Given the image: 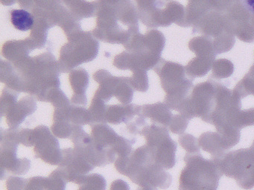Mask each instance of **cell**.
<instances>
[{"mask_svg":"<svg viewBox=\"0 0 254 190\" xmlns=\"http://www.w3.org/2000/svg\"><path fill=\"white\" fill-rule=\"evenodd\" d=\"M115 166L120 174L142 188L166 190L172 184V175L155 161L146 145L136 148L127 157L117 158Z\"/></svg>","mask_w":254,"mask_h":190,"instance_id":"cell-1","label":"cell"},{"mask_svg":"<svg viewBox=\"0 0 254 190\" xmlns=\"http://www.w3.org/2000/svg\"><path fill=\"white\" fill-rule=\"evenodd\" d=\"M184 161L178 190H217L224 175L217 160L203 158L201 153H187Z\"/></svg>","mask_w":254,"mask_h":190,"instance_id":"cell-2","label":"cell"},{"mask_svg":"<svg viewBox=\"0 0 254 190\" xmlns=\"http://www.w3.org/2000/svg\"><path fill=\"white\" fill-rule=\"evenodd\" d=\"M217 160L223 174L233 178L238 185L244 190L254 187V150L240 148L226 153Z\"/></svg>","mask_w":254,"mask_h":190,"instance_id":"cell-3","label":"cell"},{"mask_svg":"<svg viewBox=\"0 0 254 190\" xmlns=\"http://www.w3.org/2000/svg\"><path fill=\"white\" fill-rule=\"evenodd\" d=\"M140 135L146 139V145L157 163L166 169L175 166L178 144L170 138L167 127L152 123L145 126Z\"/></svg>","mask_w":254,"mask_h":190,"instance_id":"cell-4","label":"cell"},{"mask_svg":"<svg viewBox=\"0 0 254 190\" xmlns=\"http://www.w3.org/2000/svg\"><path fill=\"white\" fill-rule=\"evenodd\" d=\"M21 143L20 129L1 131V178L3 180L8 174L25 175L31 167L29 159L18 158L17 155L19 144Z\"/></svg>","mask_w":254,"mask_h":190,"instance_id":"cell-5","label":"cell"},{"mask_svg":"<svg viewBox=\"0 0 254 190\" xmlns=\"http://www.w3.org/2000/svg\"><path fill=\"white\" fill-rule=\"evenodd\" d=\"M216 81L208 80L198 83L193 88L183 105L180 113L189 120L194 117H200L207 123L215 104Z\"/></svg>","mask_w":254,"mask_h":190,"instance_id":"cell-6","label":"cell"},{"mask_svg":"<svg viewBox=\"0 0 254 190\" xmlns=\"http://www.w3.org/2000/svg\"><path fill=\"white\" fill-rule=\"evenodd\" d=\"M34 151L36 158L46 163L59 166L62 159V150L59 141L52 135L47 126L41 125L33 129Z\"/></svg>","mask_w":254,"mask_h":190,"instance_id":"cell-7","label":"cell"},{"mask_svg":"<svg viewBox=\"0 0 254 190\" xmlns=\"http://www.w3.org/2000/svg\"><path fill=\"white\" fill-rule=\"evenodd\" d=\"M58 169L66 182L78 184L83 177L94 169L81 153L75 148L62 150V159Z\"/></svg>","mask_w":254,"mask_h":190,"instance_id":"cell-8","label":"cell"},{"mask_svg":"<svg viewBox=\"0 0 254 190\" xmlns=\"http://www.w3.org/2000/svg\"><path fill=\"white\" fill-rule=\"evenodd\" d=\"M198 141L202 149L209 153L212 159L221 158L227 153V150L233 148L227 139L218 132H204L200 135Z\"/></svg>","mask_w":254,"mask_h":190,"instance_id":"cell-9","label":"cell"},{"mask_svg":"<svg viewBox=\"0 0 254 190\" xmlns=\"http://www.w3.org/2000/svg\"><path fill=\"white\" fill-rule=\"evenodd\" d=\"M36 109V102L32 96L23 98L7 113L5 115L7 124L11 129L18 128L26 120V117L32 115Z\"/></svg>","mask_w":254,"mask_h":190,"instance_id":"cell-10","label":"cell"},{"mask_svg":"<svg viewBox=\"0 0 254 190\" xmlns=\"http://www.w3.org/2000/svg\"><path fill=\"white\" fill-rule=\"evenodd\" d=\"M137 114H140L145 119L149 118L153 124L165 127H169L174 116L168 105L162 102L138 106Z\"/></svg>","mask_w":254,"mask_h":190,"instance_id":"cell-11","label":"cell"},{"mask_svg":"<svg viewBox=\"0 0 254 190\" xmlns=\"http://www.w3.org/2000/svg\"><path fill=\"white\" fill-rule=\"evenodd\" d=\"M138 106L129 105H109L107 106L105 120L107 123L113 125H120L121 123H130L137 115Z\"/></svg>","mask_w":254,"mask_h":190,"instance_id":"cell-12","label":"cell"},{"mask_svg":"<svg viewBox=\"0 0 254 190\" xmlns=\"http://www.w3.org/2000/svg\"><path fill=\"white\" fill-rule=\"evenodd\" d=\"M75 71L70 75L71 86L74 90L72 101L74 105L84 106L87 103L85 92L88 86V76L84 71V72Z\"/></svg>","mask_w":254,"mask_h":190,"instance_id":"cell-13","label":"cell"},{"mask_svg":"<svg viewBox=\"0 0 254 190\" xmlns=\"http://www.w3.org/2000/svg\"><path fill=\"white\" fill-rule=\"evenodd\" d=\"M215 56H197L185 67L186 73L191 80L202 77L207 74L212 66Z\"/></svg>","mask_w":254,"mask_h":190,"instance_id":"cell-14","label":"cell"},{"mask_svg":"<svg viewBox=\"0 0 254 190\" xmlns=\"http://www.w3.org/2000/svg\"><path fill=\"white\" fill-rule=\"evenodd\" d=\"M11 22L16 29L27 31L34 25V17L30 12L24 9H16L11 11Z\"/></svg>","mask_w":254,"mask_h":190,"instance_id":"cell-15","label":"cell"},{"mask_svg":"<svg viewBox=\"0 0 254 190\" xmlns=\"http://www.w3.org/2000/svg\"><path fill=\"white\" fill-rule=\"evenodd\" d=\"M233 65L230 61L226 59H220L215 61L212 66V73L210 78L218 79L227 78L233 74Z\"/></svg>","mask_w":254,"mask_h":190,"instance_id":"cell-16","label":"cell"},{"mask_svg":"<svg viewBox=\"0 0 254 190\" xmlns=\"http://www.w3.org/2000/svg\"><path fill=\"white\" fill-rule=\"evenodd\" d=\"M241 98L245 97L250 95H254V74L249 71L243 79L239 82L233 89Z\"/></svg>","mask_w":254,"mask_h":190,"instance_id":"cell-17","label":"cell"},{"mask_svg":"<svg viewBox=\"0 0 254 190\" xmlns=\"http://www.w3.org/2000/svg\"><path fill=\"white\" fill-rule=\"evenodd\" d=\"M66 181L59 169L46 178V190H66Z\"/></svg>","mask_w":254,"mask_h":190,"instance_id":"cell-18","label":"cell"},{"mask_svg":"<svg viewBox=\"0 0 254 190\" xmlns=\"http://www.w3.org/2000/svg\"><path fill=\"white\" fill-rule=\"evenodd\" d=\"M74 126L75 125L68 120H55L52 126V132L55 136L62 139L70 138Z\"/></svg>","mask_w":254,"mask_h":190,"instance_id":"cell-19","label":"cell"},{"mask_svg":"<svg viewBox=\"0 0 254 190\" xmlns=\"http://www.w3.org/2000/svg\"><path fill=\"white\" fill-rule=\"evenodd\" d=\"M178 141L180 145L187 151V153L189 154L200 153L199 141L193 135L190 134H182L180 136Z\"/></svg>","mask_w":254,"mask_h":190,"instance_id":"cell-20","label":"cell"},{"mask_svg":"<svg viewBox=\"0 0 254 190\" xmlns=\"http://www.w3.org/2000/svg\"><path fill=\"white\" fill-rule=\"evenodd\" d=\"M189 122L190 120L183 114L174 115L169 126V130L176 135H182L188 126Z\"/></svg>","mask_w":254,"mask_h":190,"instance_id":"cell-21","label":"cell"},{"mask_svg":"<svg viewBox=\"0 0 254 190\" xmlns=\"http://www.w3.org/2000/svg\"><path fill=\"white\" fill-rule=\"evenodd\" d=\"M27 179L18 177H10L6 181L7 190H24Z\"/></svg>","mask_w":254,"mask_h":190,"instance_id":"cell-22","label":"cell"},{"mask_svg":"<svg viewBox=\"0 0 254 190\" xmlns=\"http://www.w3.org/2000/svg\"><path fill=\"white\" fill-rule=\"evenodd\" d=\"M111 190H130V187L126 181L117 180L111 184Z\"/></svg>","mask_w":254,"mask_h":190,"instance_id":"cell-23","label":"cell"},{"mask_svg":"<svg viewBox=\"0 0 254 190\" xmlns=\"http://www.w3.org/2000/svg\"><path fill=\"white\" fill-rule=\"evenodd\" d=\"M240 2L250 13L254 15V0H241Z\"/></svg>","mask_w":254,"mask_h":190,"instance_id":"cell-24","label":"cell"},{"mask_svg":"<svg viewBox=\"0 0 254 190\" xmlns=\"http://www.w3.org/2000/svg\"><path fill=\"white\" fill-rule=\"evenodd\" d=\"M251 112H252L253 121H254V108H251Z\"/></svg>","mask_w":254,"mask_h":190,"instance_id":"cell-25","label":"cell"},{"mask_svg":"<svg viewBox=\"0 0 254 190\" xmlns=\"http://www.w3.org/2000/svg\"><path fill=\"white\" fill-rule=\"evenodd\" d=\"M78 190H88L87 189H86L85 187H83V186H79V189Z\"/></svg>","mask_w":254,"mask_h":190,"instance_id":"cell-26","label":"cell"},{"mask_svg":"<svg viewBox=\"0 0 254 190\" xmlns=\"http://www.w3.org/2000/svg\"><path fill=\"white\" fill-rule=\"evenodd\" d=\"M154 190V189H151V188H145V187H144V188H142V190Z\"/></svg>","mask_w":254,"mask_h":190,"instance_id":"cell-27","label":"cell"},{"mask_svg":"<svg viewBox=\"0 0 254 190\" xmlns=\"http://www.w3.org/2000/svg\"><path fill=\"white\" fill-rule=\"evenodd\" d=\"M250 71H251V72L254 73V65L251 67V69H250Z\"/></svg>","mask_w":254,"mask_h":190,"instance_id":"cell-28","label":"cell"},{"mask_svg":"<svg viewBox=\"0 0 254 190\" xmlns=\"http://www.w3.org/2000/svg\"><path fill=\"white\" fill-rule=\"evenodd\" d=\"M251 148H253V149L254 150V142H253V144H252V145H251Z\"/></svg>","mask_w":254,"mask_h":190,"instance_id":"cell-29","label":"cell"}]
</instances>
